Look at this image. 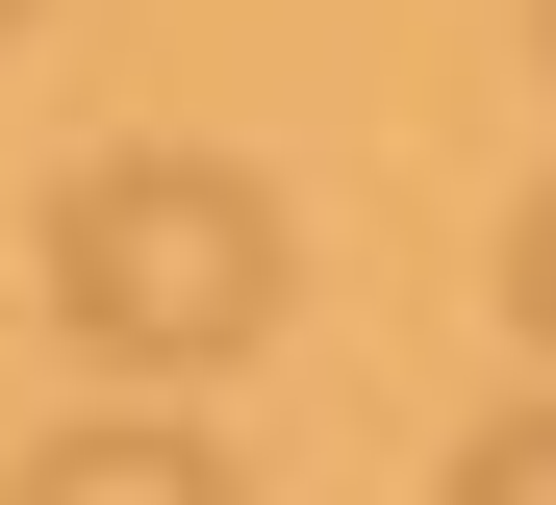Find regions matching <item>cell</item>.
I'll list each match as a JSON object with an SVG mask.
<instances>
[{"mask_svg":"<svg viewBox=\"0 0 556 505\" xmlns=\"http://www.w3.org/2000/svg\"><path fill=\"white\" fill-rule=\"evenodd\" d=\"M455 505H556V404H481L455 430Z\"/></svg>","mask_w":556,"mask_h":505,"instance_id":"3957f363","label":"cell"},{"mask_svg":"<svg viewBox=\"0 0 556 505\" xmlns=\"http://www.w3.org/2000/svg\"><path fill=\"white\" fill-rule=\"evenodd\" d=\"M0 505H228V455L177 430V404H102V430H51V455L0 480Z\"/></svg>","mask_w":556,"mask_h":505,"instance_id":"7a4b0ae2","label":"cell"},{"mask_svg":"<svg viewBox=\"0 0 556 505\" xmlns=\"http://www.w3.org/2000/svg\"><path fill=\"white\" fill-rule=\"evenodd\" d=\"M0 26H26V0H0Z\"/></svg>","mask_w":556,"mask_h":505,"instance_id":"5b68a950","label":"cell"},{"mask_svg":"<svg viewBox=\"0 0 556 505\" xmlns=\"http://www.w3.org/2000/svg\"><path fill=\"white\" fill-rule=\"evenodd\" d=\"M531 26H556V0H531Z\"/></svg>","mask_w":556,"mask_h":505,"instance_id":"8992f818","label":"cell"},{"mask_svg":"<svg viewBox=\"0 0 556 505\" xmlns=\"http://www.w3.org/2000/svg\"><path fill=\"white\" fill-rule=\"evenodd\" d=\"M51 329L127 354V379H203L278 329V177L228 152H76L51 177Z\"/></svg>","mask_w":556,"mask_h":505,"instance_id":"6da1fadb","label":"cell"},{"mask_svg":"<svg viewBox=\"0 0 556 505\" xmlns=\"http://www.w3.org/2000/svg\"><path fill=\"white\" fill-rule=\"evenodd\" d=\"M506 329L556 354V177H531V228H506Z\"/></svg>","mask_w":556,"mask_h":505,"instance_id":"277c9868","label":"cell"}]
</instances>
